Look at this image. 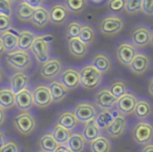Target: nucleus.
<instances>
[{
	"label": "nucleus",
	"mask_w": 153,
	"mask_h": 152,
	"mask_svg": "<svg viewBox=\"0 0 153 152\" xmlns=\"http://www.w3.org/2000/svg\"><path fill=\"white\" fill-rule=\"evenodd\" d=\"M79 39L87 45L91 44L96 39V31H94V26L88 23L83 24L79 35Z\"/></svg>",
	"instance_id": "obj_37"
},
{
	"label": "nucleus",
	"mask_w": 153,
	"mask_h": 152,
	"mask_svg": "<svg viewBox=\"0 0 153 152\" xmlns=\"http://www.w3.org/2000/svg\"><path fill=\"white\" fill-rule=\"evenodd\" d=\"M140 152H153V143L152 142L144 145V147L140 149Z\"/></svg>",
	"instance_id": "obj_49"
},
{
	"label": "nucleus",
	"mask_w": 153,
	"mask_h": 152,
	"mask_svg": "<svg viewBox=\"0 0 153 152\" xmlns=\"http://www.w3.org/2000/svg\"><path fill=\"white\" fill-rule=\"evenodd\" d=\"M51 134H53V139H56V142L59 145H66V143H67L68 139L70 136V131H68L67 129L60 126V125L56 124L53 128Z\"/></svg>",
	"instance_id": "obj_36"
},
{
	"label": "nucleus",
	"mask_w": 153,
	"mask_h": 152,
	"mask_svg": "<svg viewBox=\"0 0 153 152\" xmlns=\"http://www.w3.org/2000/svg\"><path fill=\"white\" fill-rule=\"evenodd\" d=\"M7 142V135H5V133L3 132L2 130H0V149L4 146V144Z\"/></svg>",
	"instance_id": "obj_48"
},
{
	"label": "nucleus",
	"mask_w": 153,
	"mask_h": 152,
	"mask_svg": "<svg viewBox=\"0 0 153 152\" xmlns=\"http://www.w3.org/2000/svg\"><path fill=\"white\" fill-rule=\"evenodd\" d=\"M9 1H10V2H12V3L14 4V3H18V2L20 1V0H9Z\"/></svg>",
	"instance_id": "obj_56"
},
{
	"label": "nucleus",
	"mask_w": 153,
	"mask_h": 152,
	"mask_svg": "<svg viewBox=\"0 0 153 152\" xmlns=\"http://www.w3.org/2000/svg\"><path fill=\"white\" fill-rule=\"evenodd\" d=\"M148 91L149 93H150V95L153 98V77L150 79V81H149V84H148Z\"/></svg>",
	"instance_id": "obj_51"
},
{
	"label": "nucleus",
	"mask_w": 153,
	"mask_h": 152,
	"mask_svg": "<svg viewBox=\"0 0 153 152\" xmlns=\"http://www.w3.org/2000/svg\"><path fill=\"white\" fill-rule=\"evenodd\" d=\"M0 14L12 17L14 15V5L9 0H0Z\"/></svg>",
	"instance_id": "obj_42"
},
{
	"label": "nucleus",
	"mask_w": 153,
	"mask_h": 152,
	"mask_svg": "<svg viewBox=\"0 0 153 152\" xmlns=\"http://www.w3.org/2000/svg\"><path fill=\"white\" fill-rule=\"evenodd\" d=\"M142 1L143 0H126L124 11L129 15H135L140 13L142 12Z\"/></svg>",
	"instance_id": "obj_40"
},
{
	"label": "nucleus",
	"mask_w": 153,
	"mask_h": 152,
	"mask_svg": "<svg viewBox=\"0 0 153 152\" xmlns=\"http://www.w3.org/2000/svg\"><path fill=\"white\" fill-rule=\"evenodd\" d=\"M63 70V63L57 57L51 58L45 63L42 64L40 68V76L44 80L53 81L59 77L61 72Z\"/></svg>",
	"instance_id": "obj_10"
},
{
	"label": "nucleus",
	"mask_w": 153,
	"mask_h": 152,
	"mask_svg": "<svg viewBox=\"0 0 153 152\" xmlns=\"http://www.w3.org/2000/svg\"><path fill=\"white\" fill-rule=\"evenodd\" d=\"M51 22L55 25H63L69 18L70 12L63 2H55L49 7Z\"/></svg>",
	"instance_id": "obj_15"
},
{
	"label": "nucleus",
	"mask_w": 153,
	"mask_h": 152,
	"mask_svg": "<svg viewBox=\"0 0 153 152\" xmlns=\"http://www.w3.org/2000/svg\"><path fill=\"white\" fill-rule=\"evenodd\" d=\"M90 152H110L111 142L105 135H100L97 139L89 142Z\"/></svg>",
	"instance_id": "obj_31"
},
{
	"label": "nucleus",
	"mask_w": 153,
	"mask_h": 152,
	"mask_svg": "<svg viewBox=\"0 0 153 152\" xmlns=\"http://www.w3.org/2000/svg\"><path fill=\"white\" fill-rule=\"evenodd\" d=\"M125 26L124 19L117 14H109L101 19L99 22V30L101 34L107 37H112L120 34Z\"/></svg>",
	"instance_id": "obj_4"
},
{
	"label": "nucleus",
	"mask_w": 153,
	"mask_h": 152,
	"mask_svg": "<svg viewBox=\"0 0 153 152\" xmlns=\"http://www.w3.org/2000/svg\"><path fill=\"white\" fill-rule=\"evenodd\" d=\"M152 105L151 103L146 99H138L137 103L135 105V108H134L133 114L135 115L136 118L140 121L147 120L151 116L152 114Z\"/></svg>",
	"instance_id": "obj_29"
},
{
	"label": "nucleus",
	"mask_w": 153,
	"mask_h": 152,
	"mask_svg": "<svg viewBox=\"0 0 153 152\" xmlns=\"http://www.w3.org/2000/svg\"><path fill=\"white\" fill-rule=\"evenodd\" d=\"M117 98L112 95L109 87L100 88L94 95V103L101 110H110L115 107Z\"/></svg>",
	"instance_id": "obj_7"
},
{
	"label": "nucleus",
	"mask_w": 153,
	"mask_h": 152,
	"mask_svg": "<svg viewBox=\"0 0 153 152\" xmlns=\"http://www.w3.org/2000/svg\"><path fill=\"white\" fill-rule=\"evenodd\" d=\"M5 63L15 72H26L33 66V58L30 51L17 48L7 53Z\"/></svg>",
	"instance_id": "obj_1"
},
{
	"label": "nucleus",
	"mask_w": 153,
	"mask_h": 152,
	"mask_svg": "<svg viewBox=\"0 0 153 152\" xmlns=\"http://www.w3.org/2000/svg\"><path fill=\"white\" fill-rule=\"evenodd\" d=\"M150 63H151L150 57L146 53H144V51H137L128 67H129V69L134 75L142 76V75H144L149 69Z\"/></svg>",
	"instance_id": "obj_16"
},
{
	"label": "nucleus",
	"mask_w": 153,
	"mask_h": 152,
	"mask_svg": "<svg viewBox=\"0 0 153 152\" xmlns=\"http://www.w3.org/2000/svg\"><path fill=\"white\" fill-rule=\"evenodd\" d=\"M58 80L68 90H74L80 86V70L74 66H68L62 70Z\"/></svg>",
	"instance_id": "obj_12"
},
{
	"label": "nucleus",
	"mask_w": 153,
	"mask_h": 152,
	"mask_svg": "<svg viewBox=\"0 0 153 152\" xmlns=\"http://www.w3.org/2000/svg\"><path fill=\"white\" fill-rule=\"evenodd\" d=\"M120 112L117 110H101L100 112H98L96 115V118H94L96 125L101 129V130H105L109 125L111 124V122L113 121V118L119 114Z\"/></svg>",
	"instance_id": "obj_23"
},
{
	"label": "nucleus",
	"mask_w": 153,
	"mask_h": 152,
	"mask_svg": "<svg viewBox=\"0 0 153 152\" xmlns=\"http://www.w3.org/2000/svg\"><path fill=\"white\" fill-rule=\"evenodd\" d=\"M44 1H46V0H44Z\"/></svg>",
	"instance_id": "obj_58"
},
{
	"label": "nucleus",
	"mask_w": 153,
	"mask_h": 152,
	"mask_svg": "<svg viewBox=\"0 0 153 152\" xmlns=\"http://www.w3.org/2000/svg\"><path fill=\"white\" fill-rule=\"evenodd\" d=\"M51 40H53V37L51 35H38V36H36L30 51L38 63L43 64L51 58Z\"/></svg>",
	"instance_id": "obj_2"
},
{
	"label": "nucleus",
	"mask_w": 153,
	"mask_h": 152,
	"mask_svg": "<svg viewBox=\"0 0 153 152\" xmlns=\"http://www.w3.org/2000/svg\"><path fill=\"white\" fill-rule=\"evenodd\" d=\"M13 28V20L12 17L0 14V34Z\"/></svg>",
	"instance_id": "obj_43"
},
{
	"label": "nucleus",
	"mask_w": 153,
	"mask_h": 152,
	"mask_svg": "<svg viewBox=\"0 0 153 152\" xmlns=\"http://www.w3.org/2000/svg\"><path fill=\"white\" fill-rule=\"evenodd\" d=\"M150 44L153 46V31H152V33H151V41H150Z\"/></svg>",
	"instance_id": "obj_55"
},
{
	"label": "nucleus",
	"mask_w": 153,
	"mask_h": 152,
	"mask_svg": "<svg viewBox=\"0 0 153 152\" xmlns=\"http://www.w3.org/2000/svg\"><path fill=\"white\" fill-rule=\"evenodd\" d=\"M5 120H7V113H5V109L0 106V127L4 124Z\"/></svg>",
	"instance_id": "obj_47"
},
{
	"label": "nucleus",
	"mask_w": 153,
	"mask_h": 152,
	"mask_svg": "<svg viewBox=\"0 0 153 152\" xmlns=\"http://www.w3.org/2000/svg\"><path fill=\"white\" fill-rule=\"evenodd\" d=\"M37 152H44V151H42V150H39V151H37Z\"/></svg>",
	"instance_id": "obj_57"
},
{
	"label": "nucleus",
	"mask_w": 153,
	"mask_h": 152,
	"mask_svg": "<svg viewBox=\"0 0 153 152\" xmlns=\"http://www.w3.org/2000/svg\"><path fill=\"white\" fill-rule=\"evenodd\" d=\"M49 22H51L49 11L46 5L43 4L34 10V14H33L32 20H30V23L33 24V26L39 28V30H42L48 25Z\"/></svg>",
	"instance_id": "obj_19"
},
{
	"label": "nucleus",
	"mask_w": 153,
	"mask_h": 152,
	"mask_svg": "<svg viewBox=\"0 0 153 152\" xmlns=\"http://www.w3.org/2000/svg\"><path fill=\"white\" fill-rule=\"evenodd\" d=\"M0 152H20V148L15 141L11 139L4 144V146L0 149Z\"/></svg>",
	"instance_id": "obj_44"
},
{
	"label": "nucleus",
	"mask_w": 153,
	"mask_h": 152,
	"mask_svg": "<svg viewBox=\"0 0 153 152\" xmlns=\"http://www.w3.org/2000/svg\"><path fill=\"white\" fill-rule=\"evenodd\" d=\"M49 90H51V99L55 103H60L68 95V90L59 80H53L48 85Z\"/></svg>",
	"instance_id": "obj_27"
},
{
	"label": "nucleus",
	"mask_w": 153,
	"mask_h": 152,
	"mask_svg": "<svg viewBox=\"0 0 153 152\" xmlns=\"http://www.w3.org/2000/svg\"><path fill=\"white\" fill-rule=\"evenodd\" d=\"M36 33L30 28H22L19 31V37H18V49L22 51H30L35 38Z\"/></svg>",
	"instance_id": "obj_28"
},
{
	"label": "nucleus",
	"mask_w": 153,
	"mask_h": 152,
	"mask_svg": "<svg viewBox=\"0 0 153 152\" xmlns=\"http://www.w3.org/2000/svg\"><path fill=\"white\" fill-rule=\"evenodd\" d=\"M34 14V9L26 4L23 0H20L14 7V15L20 22H30Z\"/></svg>",
	"instance_id": "obj_26"
},
{
	"label": "nucleus",
	"mask_w": 153,
	"mask_h": 152,
	"mask_svg": "<svg viewBox=\"0 0 153 152\" xmlns=\"http://www.w3.org/2000/svg\"><path fill=\"white\" fill-rule=\"evenodd\" d=\"M81 133L86 142H91L92 139L102 135V130L97 126L94 121L92 120V121H88V122H86L84 124L83 130H82Z\"/></svg>",
	"instance_id": "obj_33"
},
{
	"label": "nucleus",
	"mask_w": 153,
	"mask_h": 152,
	"mask_svg": "<svg viewBox=\"0 0 153 152\" xmlns=\"http://www.w3.org/2000/svg\"><path fill=\"white\" fill-rule=\"evenodd\" d=\"M151 33L152 31L147 25L140 24V25L135 26L130 34V42L136 48H144L150 44Z\"/></svg>",
	"instance_id": "obj_8"
},
{
	"label": "nucleus",
	"mask_w": 153,
	"mask_h": 152,
	"mask_svg": "<svg viewBox=\"0 0 153 152\" xmlns=\"http://www.w3.org/2000/svg\"><path fill=\"white\" fill-rule=\"evenodd\" d=\"M117 58L119 62L124 66H129L135 54L137 53V48L129 41H122L117 47Z\"/></svg>",
	"instance_id": "obj_13"
},
{
	"label": "nucleus",
	"mask_w": 153,
	"mask_h": 152,
	"mask_svg": "<svg viewBox=\"0 0 153 152\" xmlns=\"http://www.w3.org/2000/svg\"><path fill=\"white\" fill-rule=\"evenodd\" d=\"M15 93L10 87H1L0 88V106L4 109H12L16 106Z\"/></svg>",
	"instance_id": "obj_32"
},
{
	"label": "nucleus",
	"mask_w": 153,
	"mask_h": 152,
	"mask_svg": "<svg viewBox=\"0 0 153 152\" xmlns=\"http://www.w3.org/2000/svg\"><path fill=\"white\" fill-rule=\"evenodd\" d=\"M91 2H94V4H100V3L104 2V1H106V0H90Z\"/></svg>",
	"instance_id": "obj_54"
},
{
	"label": "nucleus",
	"mask_w": 153,
	"mask_h": 152,
	"mask_svg": "<svg viewBox=\"0 0 153 152\" xmlns=\"http://www.w3.org/2000/svg\"><path fill=\"white\" fill-rule=\"evenodd\" d=\"M30 81V78L26 74V72H15L10 77V88L16 95L23 89L27 88Z\"/></svg>",
	"instance_id": "obj_18"
},
{
	"label": "nucleus",
	"mask_w": 153,
	"mask_h": 152,
	"mask_svg": "<svg viewBox=\"0 0 153 152\" xmlns=\"http://www.w3.org/2000/svg\"><path fill=\"white\" fill-rule=\"evenodd\" d=\"M68 49L72 57L76 59H82L87 55L88 45L79 38H72L68 39Z\"/></svg>",
	"instance_id": "obj_22"
},
{
	"label": "nucleus",
	"mask_w": 153,
	"mask_h": 152,
	"mask_svg": "<svg viewBox=\"0 0 153 152\" xmlns=\"http://www.w3.org/2000/svg\"><path fill=\"white\" fill-rule=\"evenodd\" d=\"M82 25H83V23L81 21H79V20H71L67 24V28H66V37H67V39L79 38Z\"/></svg>",
	"instance_id": "obj_39"
},
{
	"label": "nucleus",
	"mask_w": 153,
	"mask_h": 152,
	"mask_svg": "<svg viewBox=\"0 0 153 152\" xmlns=\"http://www.w3.org/2000/svg\"><path fill=\"white\" fill-rule=\"evenodd\" d=\"M137 97L135 95V93L128 91L124 95H122L121 98L117 100L115 103V108L120 113L124 114V115H131L133 114L134 108L137 103Z\"/></svg>",
	"instance_id": "obj_14"
},
{
	"label": "nucleus",
	"mask_w": 153,
	"mask_h": 152,
	"mask_svg": "<svg viewBox=\"0 0 153 152\" xmlns=\"http://www.w3.org/2000/svg\"><path fill=\"white\" fill-rule=\"evenodd\" d=\"M59 144L53 139V134L51 132H46L40 137L39 139V147L40 150L44 152H55V150L58 148Z\"/></svg>",
	"instance_id": "obj_34"
},
{
	"label": "nucleus",
	"mask_w": 153,
	"mask_h": 152,
	"mask_svg": "<svg viewBox=\"0 0 153 152\" xmlns=\"http://www.w3.org/2000/svg\"><path fill=\"white\" fill-rule=\"evenodd\" d=\"M23 1L34 10L43 5V2H44V0H23Z\"/></svg>",
	"instance_id": "obj_46"
},
{
	"label": "nucleus",
	"mask_w": 153,
	"mask_h": 152,
	"mask_svg": "<svg viewBox=\"0 0 153 152\" xmlns=\"http://www.w3.org/2000/svg\"><path fill=\"white\" fill-rule=\"evenodd\" d=\"M3 76H4V72H3V69L1 68V66H0V83L2 82L3 80Z\"/></svg>",
	"instance_id": "obj_53"
},
{
	"label": "nucleus",
	"mask_w": 153,
	"mask_h": 152,
	"mask_svg": "<svg viewBox=\"0 0 153 152\" xmlns=\"http://www.w3.org/2000/svg\"><path fill=\"white\" fill-rule=\"evenodd\" d=\"M109 89L112 92V95H114L117 99L121 98L122 95H124L126 92H128V86L127 83L122 79H115L110 83Z\"/></svg>",
	"instance_id": "obj_38"
},
{
	"label": "nucleus",
	"mask_w": 153,
	"mask_h": 152,
	"mask_svg": "<svg viewBox=\"0 0 153 152\" xmlns=\"http://www.w3.org/2000/svg\"><path fill=\"white\" fill-rule=\"evenodd\" d=\"M55 152H71V151L67 147V145H59L57 149L55 150Z\"/></svg>",
	"instance_id": "obj_50"
},
{
	"label": "nucleus",
	"mask_w": 153,
	"mask_h": 152,
	"mask_svg": "<svg viewBox=\"0 0 153 152\" xmlns=\"http://www.w3.org/2000/svg\"><path fill=\"white\" fill-rule=\"evenodd\" d=\"M126 126H127V118H126V116L124 114L119 113L105 130H106V133L110 137L119 139L124 134V132L126 130Z\"/></svg>",
	"instance_id": "obj_17"
},
{
	"label": "nucleus",
	"mask_w": 153,
	"mask_h": 152,
	"mask_svg": "<svg viewBox=\"0 0 153 152\" xmlns=\"http://www.w3.org/2000/svg\"><path fill=\"white\" fill-rule=\"evenodd\" d=\"M0 37H1V40H2L7 53L16 51V49L18 48L19 31L12 28H10V30L5 31V32H3L2 34H0Z\"/></svg>",
	"instance_id": "obj_21"
},
{
	"label": "nucleus",
	"mask_w": 153,
	"mask_h": 152,
	"mask_svg": "<svg viewBox=\"0 0 153 152\" xmlns=\"http://www.w3.org/2000/svg\"><path fill=\"white\" fill-rule=\"evenodd\" d=\"M78 118L80 123H86L88 121H92L96 118L98 110L97 106L94 103H90L87 101L79 102L74 106V111H72Z\"/></svg>",
	"instance_id": "obj_9"
},
{
	"label": "nucleus",
	"mask_w": 153,
	"mask_h": 152,
	"mask_svg": "<svg viewBox=\"0 0 153 152\" xmlns=\"http://www.w3.org/2000/svg\"><path fill=\"white\" fill-rule=\"evenodd\" d=\"M66 145L71 152H84L86 148V141L81 132L74 131L70 133V136Z\"/></svg>",
	"instance_id": "obj_30"
},
{
	"label": "nucleus",
	"mask_w": 153,
	"mask_h": 152,
	"mask_svg": "<svg viewBox=\"0 0 153 152\" xmlns=\"http://www.w3.org/2000/svg\"><path fill=\"white\" fill-rule=\"evenodd\" d=\"M91 64L103 75L110 72L111 66H112L110 57L105 53H97L92 57Z\"/></svg>",
	"instance_id": "obj_24"
},
{
	"label": "nucleus",
	"mask_w": 153,
	"mask_h": 152,
	"mask_svg": "<svg viewBox=\"0 0 153 152\" xmlns=\"http://www.w3.org/2000/svg\"><path fill=\"white\" fill-rule=\"evenodd\" d=\"M142 12L149 17L153 16V0H143Z\"/></svg>",
	"instance_id": "obj_45"
},
{
	"label": "nucleus",
	"mask_w": 153,
	"mask_h": 152,
	"mask_svg": "<svg viewBox=\"0 0 153 152\" xmlns=\"http://www.w3.org/2000/svg\"><path fill=\"white\" fill-rule=\"evenodd\" d=\"M16 130L23 135H28L35 131L37 127V121L30 111H20L13 118Z\"/></svg>",
	"instance_id": "obj_5"
},
{
	"label": "nucleus",
	"mask_w": 153,
	"mask_h": 152,
	"mask_svg": "<svg viewBox=\"0 0 153 152\" xmlns=\"http://www.w3.org/2000/svg\"><path fill=\"white\" fill-rule=\"evenodd\" d=\"M5 53H7V51H5V47H4V45H3L2 40H1V37H0V58L2 57Z\"/></svg>",
	"instance_id": "obj_52"
},
{
	"label": "nucleus",
	"mask_w": 153,
	"mask_h": 152,
	"mask_svg": "<svg viewBox=\"0 0 153 152\" xmlns=\"http://www.w3.org/2000/svg\"><path fill=\"white\" fill-rule=\"evenodd\" d=\"M132 139L140 145H146L153 141V125L146 121H140L131 131Z\"/></svg>",
	"instance_id": "obj_6"
},
{
	"label": "nucleus",
	"mask_w": 153,
	"mask_h": 152,
	"mask_svg": "<svg viewBox=\"0 0 153 152\" xmlns=\"http://www.w3.org/2000/svg\"><path fill=\"white\" fill-rule=\"evenodd\" d=\"M79 121L76 118L74 113L70 110H65L62 113L59 114L57 120V124L60 126L64 127L65 129H67L68 131H74L76 127L79 126Z\"/></svg>",
	"instance_id": "obj_25"
},
{
	"label": "nucleus",
	"mask_w": 153,
	"mask_h": 152,
	"mask_svg": "<svg viewBox=\"0 0 153 152\" xmlns=\"http://www.w3.org/2000/svg\"><path fill=\"white\" fill-rule=\"evenodd\" d=\"M88 2H89V0H64L63 1L68 11L72 14H80L85 11Z\"/></svg>",
	"instance_id": "obj_35"
},
{
	"label": "nucleus",
	"mask_w": 153,
	"mask_h": 152,
	"mask_svg": "<svg viewBox=\"0 0 153 152\" xmlns=\"http://www.w3.org/2000/svg\"><path fill=\"white\" fill-rule=\"evenodd\" d=\"M126 0H107V10L111 14L120 13L125 9Z\"/></svg>",
	"instance_id": "obj_41"
},
{
	"label": "nucleus",
	"mask_w": 153,
	"mask_h": 152,
	"mask_svg": "<svg viewBox=\"0 0 153 152\" xmlns=\"http://www.w3.org/2000/svg\"><path fill=\"white\" fill-rule=\"evenodd\" d=\"M16 107L21 111H30L34 105V99H33V90L30 87L23 89L20 92L16 93L15 95Z\"/></svg>",
	"instance_id": "obj_20"
},
{
	"label": "nucleus",
	"mask_w": 153,
	"mask_h": 152,
	"mask_svg": "<svg viewBox=\"0 0 153 152\" xmlns=\"http://www.w3.org/2000/svg\"><path fill=\"white\" fill-rule=\"evenodd\" d=\"M33 99H34V105L38 108H46L53 103L48 85L43 83L36 85L33 89Z\"/></svg>",
	"instance_id": "obj_11"
},
{
	"label": "nucleus",
	"mask_w": 153,
	"mask_h": 152,
	"mask_svg": "<svg viewBox=\"0 0 153 152\" xmlns=\"http://www.w3.org/2000/svg\"><path fill=\"white\" fill-rule=\"evenodd\" d=\"M80 86L88 90L98 88L103 81V74H101L91 63L85 64L80 68Z\"/></svg>",
	"instance_id": "obj_3"
}]
</instances>
